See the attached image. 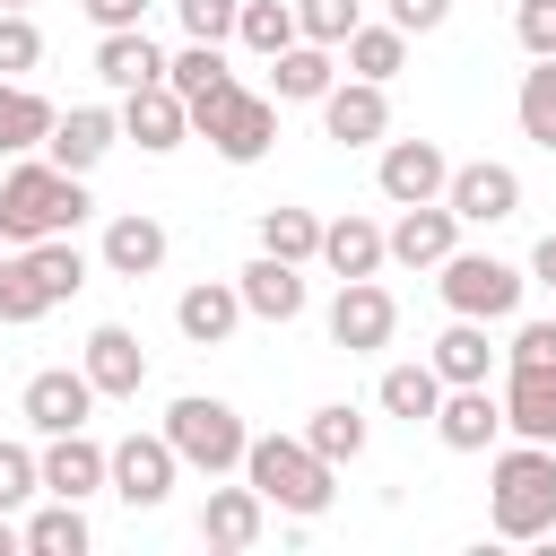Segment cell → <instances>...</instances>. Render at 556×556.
Wrapping results in <instances>:
<instances>
[{
	"instance_id": "1",
	"label": "cell",
	"mask_w": 556,
	"mask_h": 556,
	"mask_svg": "<svg viewBox=\"0 0 556 556\" xmlns=\"http://www.w3.org/2000/svg\"><path fill=\"white\" fill-rule=\"evenodd\" d=\"M87 208H96L87 200V174H61L52 156H17L0 174V243L9 252L17 243H43V235H70Z\"/></svg>"
},
{
	"instance_id": "2",
	"label": "cell",
	"mask_w": 556,
	"mask_h": 556,
	"mask_svg": "<svg viewBox=\"0 0 556 556\" xmlns=\"http://www.w3.org/2000/svg\"><path fill=\"white\" fill-rule=\"evenodd\" d=\"M78 287H87V252H78L70 235H43V243L0 252V321H9V330L43 321V313L70 304Z\"/></svg>"
},
{
	"instance_id": "3",
	"label": "cell",
	"mask_w": 556,
	"mask_h": 556,
	"mask_svg": "<svg viewBox=\"0 0 556 556\" xmlns=\"http://www.w3.org/2000/svg\"><path fill=\"white\" fill-rule=\"evenodd\" d=\"M243 478L261 486V504H278V513H295V521H313V513H330V460L304 443V434H252L243 443Z\"/></svg>"
},
{
	"instance_id": "4",
	"label": "cell",
	"mask_w": 556,
	"mask_h": 556,
	"mask_svg": "<svg viewBox=\"0 0 556 556\" xmlns=\"http://www.w3.org/2000/svg\"><path fill=\"white\" fill-rule=\"evenodd\" d=\"M486 521H495V539H547L556 530V443H513L495 460Z\"/></svg>"
},
{
	"instance_id": "5",
	"label": "cell",
	"mask_w": 556,
	"mask_h": 556,
	"mask_svg": "<svg viewBox=\"0 0 556 556\" xmlns=\"http://www.w3.org/2000/svg\"><path fill=\"white\" fill-rule=\"evenodd\" d=\"M191 130L226 156V165H261L269 156V139H278V96H252V87H217V96H200L191 104Z\"/></svg>"
},
{
	"instance_id": "6",
	"label": "cell",
	"mask_w": 556,
	"mask_h": 556,
	"mask_svg": "<svg viewBox=\"0 0 556 556\" xmlns=\"http://www.w3.org/2000/svg\"><path fill=\"white\" fill-rule=\"evenodd\" d=\"M165 443H174L182 469H208V478H217V469H243V443H252V434H243V417H235L226 400L182 391V400L165 408Z\"/></svg>"
},
{
	"instance_id": "7",
	"label": "cell",
	"mask_w": 556,
	"mask_h": 556,
	"mask_svg": "<svg viewBox=\"0 0 556 556\" xmlns=\"http://www.w3.org/2000/svg\"><path fill=\"white\" fill-rule=\"evenodd\" d=\"M434 269H443L434 287H443L452 313H469V321H513V313H521V287H530V278H521L513 261H495V252H460V243H452Z\"/></svg>"
},
{
	"instance_id": "8",
	"label": "cell",
	"mask_w": 556,
	"mask_h": 556,
	"mask_svg": "<svg viewBox=\"0 0 556 556\" xmlns=\"http://www.w3.org/2000/svg\"><path fill=\"white\" fill-rule=\"evenodd\" d=\"M174 469H182V460H174L165 434H122V443L104 452V486H113L130 513H156V504L174 495Z\"/></svg>"
},
{
	"instance_id": "9",
	"label": "cell",
	"mask_w": 556,
	"mask_h": 556,
	"mask_svg": "<svg viewBox=\"0 0 556 556\" xmlns=\"http://www.w3.org/2000/svg\"><path fill=\"white\" fill-rule=\"evenodd\" d=\"M391 330H400L391 287H374V278H339V295H330V348L374 356V348H391Z\"/></svg>"
},
{
	"instance_id": "10",
	"label": "cell",
	"mask_w": 556,
	"mask_h": 556,
	"mask_svg": "<svg viewBox=\"0 0 556 556\" xmlns=\"http://www.w3.org/2000/svg\"><path fill=\"white\" fill-rule=\"evenodd\" d=\"M443 208H452L460 226H504V217L521 208V174H513V165H495V156H478V165H452V182H443Z\"/></svg>"
},
{
	"instance_id": "11",
	"label": "cell",
	"mask_w": 556,
	"mask_h": 556,
	"mask_svg": "<svg viewBox=\"0 0 556 556\" xmlns=\"http://www.w3.org/2000/svg\"><path fill=\"white\" fill-rule=\"evenodd\" d=\"M374 182H382V200H391V208H417V200H443L452 156H443L434 139H391V148H382V165H374Z\"/></svg>"
},
{
	"instance_id": "12",
	"label": "cell",
	"mask_w": 556,
	"mask_h": 556,
	"mask_svg": "<svg viewBox=\"0 0 556 556\" xmlns=\"http://www.w3.org/2000/svg\"><path fill=\"white\" fill-rule=\"evenodd\" d=\"M78 374L96 382V400H139V382H148V348H139V330H122V321H96V330H87V356H78Z\"/></svg>"
},
{
	"instance_id": "13",
	"label": "cell",
	"mask_w": 556,
	"mask_h": 556,
	"mask_svg": "<svg viewBox=\"0 0 556 556\" xmlns=\"http://www.w3.org/2000/svg\"><path fill=\"white\" fill-rule=\"evenodd\" d=\"M426 426L443 434V452H486V443L504 434V400H495L486 382H443V400H434Z\"/></svg>"
},
{
	"instance_id": "14",
	"label": "cell",
	"mask_w": 556,
	"mask_h": 556,
	"mask_svg": "<svg viewBox=\"0 0 556 556\" xmlns=\"http://www.w3.org/2000/svg\"><path fill=\"white\" fill-rule=\"evenodd\" d=\"M122 139H139L148 156H174V148L191 139V104H182L165 78H156V87H130V96H122Z\"/></svg>"
},
{
	"instance_id": "15",
	"label": "cell",
	"mask_w": 556,
	"mask_h": 556,
	"mask_svg": "<svg viewBox=\"0 0 556 556\" xmlns=\"http://www.w3.org/2000/svg\"><path fill=\"white\" fill-rule=\"evenodd\" d=\"M17 408H26V426H35V434H70V426H87V417H96V382H87V374H70V365H43V374L26 382V400H17Z\"/></svg>"
},
{
	"instance_id": "16",
	"label": "cell",
	"mask_w": 556,
	"mask_h": 556,
	"mask_svg": "<svg viewBox=\"0 0 556 556\" xmlns=\"http://www.w3.org/2000/svg\"><path fill=\"white\" fill-rule=\"evenodd\" d=\"M321 130L339 139V148H374L382 130H391V96L374 87V78H330V96H321Z\"/></svg>"
},
{
	"instance_id": "17",
	"label": "cell",
	"mask_w": 556,
	"mask_h": 556,
	"mask_svg": "<svg viewBox=\"0 0 556 556\" xmlns=\"http://www.w3.org/2000/svg\"><path fill=\"white\" fill-rule=\"evenodd\" d=\"M113 139H122V113H104V104H70L61 122H52V165L61 174H96L104 156H113Z\"/></svg>"
},
{
	"instance_id": "18",
	"label": "cell",
	"mask_w": 556,
	"mask_h": 556,
	"mask_svg": "<svg viewBox=\"0 0 556 556\" xmlns=\"http://www.w3.org/2000/svg\"><path fill=\"white\" fill-rule=\"evenodd\" d=\"M452 243H460V217H452L443 200H417V208H400V226L382 235V261H400V269H434Z\"/></svg>"
},
{
	"instance_id": "19",
	"label": "cell",
	"mask_w": 556,
	"mask_h": 556,
	"mask_svg": "<svg viewBox=\"0 0 556 556\" xmlns=\"http://www.w3.org/2000/svg\"><path fill=\"white\" fill-rule=\"evenodd\" d=\"M35 469H43V495H70V504H87V495L104 486V443H87V426H70V434H43Z\"/></svg>"
},
{
	"instance_id": "20",
	"label": "cell",
	"mask_w": 556,
	"mask_h": 556,
	"mask_svg": "<svg viewBox=\"0 0 556 556\" xmlns=\"http://www.w3.org/2000/svg\"><path fill=\"white\" fill-rule=\"evenodd\" d=\"M235 295H243V313H261V321H295V313H304V269L278 261V252H252V261L235 269Z\"/></svg>"
},
{
	"instance_id": "21",
	"label": "cell",
	"mask_w": 556,
	"mask_h": 556,
	"mask_svg": "<svg viewBox=\"0 0 556 556\" xmlns=\"http://www.w3.org/2000/svg\"><path fill=\"white\" fill-rule=\"evenodd\" d=\"M261 521H269V504H261L252 478H243V486H208V504H200V539L226 547V556H243V547L261 539Z\"/></svg>"
},
{
	"instance_id": "22",
	"label": "cell",
	"mask_w": 556,
	"mask_h": 556,
	"mask_svg": "<svg viewBox=\"0 0 556 556\" xmlns=\"http://www.w3.org/2000/svg\"><path fill=\"white\" fill-rule=\"evenodd\" d=\"M235 321H243V295H235L226 278H200V287H182V304H174V330H182L191 348H226Z\"/></svg>"
},
{
	"instance_id": "23",
	"label": "cell",
	"mask_w": 556,
	"mask_h": 556,
	"mask_svg": "<svg viewBox=\"0 0 556 556\" xmlns=\"http://www.w3.org/2000/svg\"><path fill=\"white\" fill-rule=\"evenodd\" d=\"M495 400H504V426H513L521 443H556V374H539V365H513Z\"/></svg>"
},
{
	"instance_id": "24",
	"label": "cell",
	"mask_w": 556,
	"mask_h": 556,
	"mask_svg": "<svg viewBox=\"0 0 556 556\" xmlns=\"http://www.w3.org/2000/svg\"><path fill=\"white\" fill-rule=\"evenodd\" d=\"M96 78L122 87V96L130 87H156L165 78V52L148 43V26H113V35H96Z\"/></svg>"
},
{
	"instance_id": "25",
	"label": "cell",
	"mask_w": 556,
	"mask_h": 556,
	"mask_svg": "<svg viewBox=\"0 0 556 556\" xmlns=\"http://www.w3.org/2000/svg\"><path fill=\"white\" fill-rule=\"evenodd\" d=\"M104 269H113V278H148V269H165V226H156L148 208H122V217L104 226Z\"/></svg>"
},
{
	"instance_id": "26",
	"label": "cell",
	"mask_w": 556,
	"mask_h": 556,
	"mask_svg": "<svg viewBox=\"0 0 556 556\" xmlns=\"http://www.w3.org/2000/svg\"><path fill=\"white\" fill-rule=\"evenodd\" d=\"M269 96L278 104H321L330 96V43H287V52H269Z\"/></svg>"
},
{
	"instance_id": "27",
	"label": "cell",
	"mask_w": 556,
	"mask_h": 556,
	"mask_svg": "<svg viewBox=\"0 0 556 556\" xmlns=\"http://www.w3.org/2000/svg\"><path fill=\"white\" fill-rule=\"evenodd\" d=\"M52 104L35 96V87H17V78H0V156H35L43 139H52Z\"/></svg>"
},
{
	"instance_id": "28",
	"label": "cell",
	"mask_w": 556,
	"mask_h": 556,
	"mask_svg": "<svg viewBox=\"0 0 556 556\" xmlns=\"http://www.w3.org/2000/svg\"><path fill=\"white\" fill-rule=\"evenodd\" d=\"M339 52H348V78H374V87H391V78L408 70V35H400V26H365V17H356Z\"/></svg>"
},
{
	"instance_id": "29",
	"label": "cell",
	"mask_w": 556,
	"mask_h": 556,
	"mask_svg": "<svg viewBox=\"0 0 556 556\" xmlns=\"http://www.w3.org/2000/svg\"><path fill=\"white\" fill-rule=\"evenodd\" d=\"M313 261H330L339 278H374V269H382V226H374V217H330Z\"/></svg>"
},
{
	"instance_id": "30",
	"label": "cell",
	"mask_w": 556,
	"mask_h": 556,
	"mask_svg": "<svg viewBox=\"0 0 556 556\" xmlns=\"http://www.w3.org/2000/svg\"><path fill=\"white\" fill-rule=\"evenodd\" d=\"M443 382H486L495 374V348H486V321H469V313H452V330L434 339V356H426Z\"/></svg>"
},
{
	"instance_id": "31",
	"label": "cell",
	"mask_w": 556,
	"mask_h": 556,
	"mask_svg": "<svg viewBox=\"0 0 556 556\" xmlns=\"http://www.w3.org/2000/svg\"><path fill=\"white\" fill-rule=\"evenodd\" d=\"M17 539H26V556H87V513H78L70 495H52Z\"/></svg>"
},
{
	"instance_id": "32",
	"label": "cell",
	"mask_w": 556,
	"mask_h": 556,
	"mask_svg": "<svg viewBox=\"0 0 556 556\" xmlns=\"http://www.w3.org/2000/svg\"><path fill=\"white\" fill-rule=\"evenodd\" d=\"M235 43L261 52V61L287 52V43H295V0H243V9H235Z\"/></svg>"
},
{
	"instance_id": "33",
	"label": "cell",
	"mask_w": 556,
	"mask_h": 556,
	"mask_svg": "<svg viewBox=\"0 0 556 556\" xmlns=\"http://www.w3.org/2000/svg\"><path fill=\"white\" fill-rule=\"evenodd\" d=\"M374 400H382L391 417H408V426H426V417H434V400H443V374H434V365H391Z\"/></svg>"
},
{
	"instance_id": "34",
	"label": "cell",
	"mask_w": 556,
	"mask_h": 556,
	"mask_svg": "<svg viewBox=\"0 0 556 556\" xmlns=\"http://www.w3.org/2000/svg\"><path fill=\"white\" fill-rule=\"evenodd\" d=\"M513 113H521V139H539V148L556 156V52H547L539 70H521V96H513Z\"/></svg>"
},
{
	"instance_id": "35",
	"label": "cell",
	"mask_w": 556,
	"mask_h": 556,
	"mask_svg": "<svg viewBox=\"0 0 556 556\" xmlns=\"http://www.w3.org/2000/svg\"><path fill=\"white\" fill-rule=\"evenodd\" d=\"M226 78H235V70H226V52H217V43H182V52L165 61V87H174L182 104H200V96H217Z\"/></svg>"
},
{
	"instance_id": "36",
	"label": "cell",
	"mask_w": 556,
	"mask_h": 556,
	"mask_svg": "<svg viewBox=\"0 0 556 556\" xmlns=\"http://www.w3.org/2000/svg\"><path fill=\"white\" fill-rule=\"evenodd\" d=\"M261 252H278V261H313L321 252V217L313 208H261Z\"/></svg>"
},
{
	"instance_id": "37",
	"label": "cell",
	"mask_w": 556,
	"mask_h": 556,
	"mask_svg": "<svg viewBox=\"0 0 556 556\" xmlns=\"http://www.w3.org/2000/svg\"><path fill=\"white\" fill-rule=\"evenodd\" d=\"M304 443L339 469V460H356V452H365V417H356L348 400H330V408H313V417H304Z\"/></svg>"
},
{
	"instance_id": "38",
	"label": "cell",
	"mask_w": 556,
	"mask_h": 556,
	"mask_svg": "<svg viewBox=\"0 0 556 556\" xmlns=\"http://www.w3.org/2000/svg\"><path fill=\"white\" fill-rule=\"evenodd\" d=\"M356 17H365L356 0H295V35H304V43H330V52L348 43V26H356Z\"/></svg>"
},
{
	"instance_id": "39",
	"label": "cell",
	"mask_w": 556,
	"mask_h": 556,
	"mask_svg": "<svg viewBox=\"0 0 556 556\" xmlns=\"http://www.w3.org/2000/svg\"><path fill=\"white\" fill-rule=\"evenodd\" d=\"M43 61V35H35V17L26 9H0V78H26Z\"/></svg>"
},
{
	"instance_id": "40",
	"label": "cell",
	"mask_w": 556,
	"mask_h": 556,
	"mask_svg": "<svg viewBox=\"0 0 556 556\" xmlns=\"http://www.w3.org/2000/svg\"><path fill=\"white\" fill-rule=\"evenodd\" d=\"M26 495H43V469H35L26 443H0V513H17Z\"/></svg>"
},
{
	"instance_id": "41",
	"label": "cell",
	"mask_w": 556,
	"mask_h": 556,
	"mask_svg": "<svg viewBox=\"0 0 556 556\" xmlns=\"http://www.w3.org/2000/svg\"><path fill=\"white\" fill-rule=\"evenodd\" d=\"M174 9H182V35H191V43H226L243 0H174Z\"/></svg>"
},
{
	"instance_id": "42",
	"label": "cell",
	"mask_w": 556,
	"mask_h": 556,
	"mask_svg": "<svg viewBox=\"0 0 556 556\" xmlns=\"http://www.w3.org/2000/svg\"><path fill=\"white\" fill-rule=\"evenodd\" d=\"M513 35H521L530 61H547V52H556V0H521V9H513Z\"/></svg>"
},
{
	"instance_id": "43",
	"label": "cell",
	"mask_w": 556,
	"mask_h": 556,
	"mask_svg": "<svg viewBox=\"0 0 556 556\" xmlns=\"http://www.w3.org/2000/svg\"><path fill=\"white\" fill-rule=\"evenodd\" d=\"M504 356H513V365H539V374H556V321H521Z\"/></svg>"
},
{
	"instance_id": "44",
	"label": "cell",
	"mask_w": 556,
	"mask_h": 556,
	"mask_svg": "<svg viewBox=\"0 0 556 556\" xmlns=\"http://www.w3.org/2000/svg\"><path fill=\"white\" fill-rule=\"evenodd\" d=\"M443 17H452V0H391V26L400 35H434Z\"/></svg>"
},
{
	"instance_id": "45",
	"label": "cell",
	"mask_w": 556,
	"mask_h": 556,
	"mask_svg": "<svg viewBox=\"0 0 556 556\" xmlns=\"http://www.w3.org/2000/svg\"><path fill=\"white\" fill-rule=\"evenodd\" d=\"M78 9H87V17L104 26V35H113V26H139V17H148V0H78Z\"/></svg>"
},
{
	"instance_id": "46",
	"label": "cell",
	"mask_w": 556,
	"mask_h": 556,
	"mask_svg": "<svg viewBox=\"0 0 556 556\" xmlns=\"http://www.w3.org/2000/svg\"><path fill=\"white\" fill-rule=\"evenodd\" d=\"M530 278H539V287H556V235H539V252H530Z\"/></svg>"
},
{
	"instance_id": "47",
	"label": "cell",
	"mask_w": 556,
	"mask_h": 556,
	"mask_svg": "<svg viewBox=\"0 0 556 556\" xmlns=\"http://www.w3.org/2000/svg\"><path fill=\"white\" fill-rule=\"evenodd\" d=\"M17 547H26V539H17V521L0 513V556H17Z\"/></svg>"
},
{
	"instance_id": "48",
	"label": "cell",
	"mask_w": 556,
	"mask_h": 556,
	"mask_svg": "<svg viewBox=\"0 0 556 556\" xmlns=\"http://www.w3.org/2000/svg\"><path fill=\"white\" fill-rule=\"evenodd\" d=\"M0 9H26V0H0Z\"/></svg>"
},
{
	"instance_id": "49",
	"label": "cell",
	"mask_w": 556,
	"mask_h": 556,
	"mask_svg": "<svg viewBox=\"0 0 556 556\" xmlns=\"http://www.w3.org/2000/svg\"><path fill=\"white\" fill-rule=\"evenodd\" d=\"M0 252H9V243H0Z\"/></svg>"
}]
</instances>
